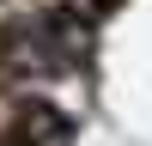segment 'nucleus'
Wrapping results in <instances>:
<instances>
[{"label":"nucleus","instance_id":"nucleus-2","mask_svg":"<svg viewBox=\"0 0 152 146\" xmlns=\"http://www.w3.org/2000/svg\"><path fill=\"white\" fill-rule=\"evenodd\" d=\"M24 140H37V146H67V140H73V122L61 116L55 104H31V110H24Z\"/></svg>","mask_w":152,"mask_h":146},{"label":"nucleus","instance_id":"nucleus-3","mask_svg":"<svg viewBox=\"0 0 152 146\" xmlns=\"http://www.w3.org/2000/svg\"><path fill=\"white\" fill-rule=\"evenodd\" d=\"M116 6H122V0H73V12H79V18H110Z\"/></svg>","mask_w":152,"mask_h":146},{"label":"nucleus","instance_id":"nucleus-1","mask_svg":"<svg viewBox=\"0 0 152 146\" xmlns=\"http://www.w3.org/2000/svg\"><path fill=\"white\" fill-rule=\"evenodd\" d=\"M79 55H85V24H79V12H43L37 24H24L18 36H12V61H18L24 73H67V67H79Z\"/></svg>","mask_w":152,"mask_h":146}]
</instances>
